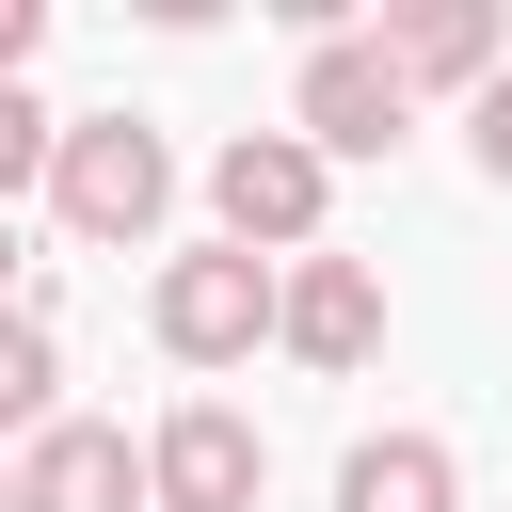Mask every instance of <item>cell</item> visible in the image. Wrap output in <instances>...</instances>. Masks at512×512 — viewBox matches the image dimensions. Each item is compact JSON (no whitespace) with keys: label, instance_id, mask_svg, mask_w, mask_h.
<instances>
[{"label":"cell","instance_id":"obj_1","mask_svg":"<svg viewBox=\"0 0 512 512\" xmlns=\"http://www.w3.org/2000/svg\"><path fill=\"white\" fill-rule=\"evenodd\" d=\"M48 208H64V240L128 256V240H160V208H176V144H160L144 112H80V128L48 144Z\"/></svg>","mask_w":512,"mask_h":512},{"label":"cell","instance_id":"obj_2","mask_svg":"<svg viewBox=\"0 0 512 512\" xmlns=\"http://www.w3.org/2000/svg\"><path fill=\"white\" fill-rule=\"evenodd\" d=\"M208 208H224V240L240 256H320V208H336V160L320 144H288V128H240L224 160H208Z\"/></svg>","mask_w":512,"mask_h":512},{"label":"cell","instance_id":"obj_3","mask_svg":"<svg viewBox=\"0 0 512 512\" xmlns=\"http://www.w3.org/2000/svg\"><path fill=\"white\" fill-rule=\"evenodd\" d=\"M272 256H240V240H192V256H160V288H144V320H160V352L176 368H240L256 336H272Z\"/></svg>","mask_w":512,"mask_h":512},{"label":"cell","instance_id":"obj_4","mask_svg":"<svg viewBox=\"0 0 512 512\" xmlns=\"http://www.w3.org/2000/svg\"><path fill=\"white\" fill-rule=\"evenodd\" d=\"M400 128H416L400 64H384L368 32H320V48H304V96H288V144H320V160H384Z\"/></svg>","mask_w":512,"mask_h":512},{"label":"cell","instance_id":"obj_5","mask_svg":"<svg viewBox=\"0 0 512 512\" xmlns=\"http://www.w3.org/2000/svg\"><path fill=\"white\" fill-rule=\"evenodd\" d=\"M256 480H272V448L240 400H176L144 432V512H256Z\"/></svg>","mask_w":512,"mask_h":512},{"label":"cell","instance_id":"obj_6","mask_svg":"<svg viewBox=\"0 0 512 512\" xmlns=\"http://www.w3.org/2000/svg\"><path fill=\"white\" fill-rule=\"evenodd\" d=\"M272 336H288L304 368H368V352H384V272H368V256H336V240H320V256H288Z\"/></svg>","mask_w":512,"mask_h":512},{"label":"cell","instance_id":"obj_7","mask_svg":"<svg viewBox=\"0 0 512 512\" xmlns=\"http://www.w3.org/2000/svg\"><path fill=\"white\" fill-rule=\"evenodd\" d=\"M368 48L400 64V96H480V80L512 64V16H496V0H400Z\"/></svg>","mask_w":512,"mask_h":512},{"label":"cell","instance_id":"obj_8","mask_svg":"<svg viewBox=\"0 0 512 512\" xmlns=\"http://www.w3.org/2000/svg\"><path fill=\"white\" fill-rule=\"evenodd\" d=\"M16 512H144V448L112 416H48L16 448Z\"/></svg>","mask_w":512,"mask_h":512},{"label":"cell","instance_id":"obj_9","mask_svg":"<svg viewBox=\"0 0 512 512\" xmlns=\"http://www.w3.org/2000/svg\"><path fill=\"white\" fill-rule=\"evenodd\" d=\"M336 512H464V464H448V432H368V448L336 464Z\"/></svg>","mask_w":512,"mask_h":512},{"label":"cell","instance_id":"obj_10","mask_svg":"<svg viewBox=\"0 0 512 512\" xmlns=\"http://www.w3.org/2000/svg\"><path fill=\"white\" fill-rule=\"evenodd\" d=\"M48 384H64V352H48V320H32V304H0V432H16V448H32L48 416H64Z\"/></svg>","mask_w":512,"mask_h":512},{"label":"cell","instance_id":"obj_11","mask_svg":"<svg viewBox=\"0 0 512 512\" xmlns=\"http://www.w3.org/2000/svg\"><path fill=\"white\" fill-rule=\"evenodd\" d=\"M48 144H64V112H32V80H0V208L48 192Z\"/></svg>","mask_w":512,"mask_h":512},{"label":"cell","instance_id":"obj_12","mask_svg":"<svg viewBox=\"0 0 512 512\" xmlns=\"http://www.w3.org/2000/svg\"><path fill=\"white\" fill-rule=\"evenodd\" d=\"M464 144H480V176H496V192H512V64H496V80H480V96H464Z\"/></svg>","mask_w":512,"mask_h":512},{"label":"cell","instance_id":"obj_13","mask_svg":"<svg viewBox=\"0 0 512 512\" xmlns=\"http://www.w3.org/2000/svg\"><path fill=\"white\" fill-rule=\"evenodd\" d=\"M32 48H48V0H0V80H16Z\"/></svg>","mask_w":512,"mask_h":512},{"label":"cell","instance_id":"obj_14","mask_svg":"<svg viewBox=\"0 0 512 512\" xmlns=\"http://www.w3.org/2000/svg\"><path fill=\"white\" fill-rule=\"evenodd\" d=\"M0 256H16V208H0Z\"/></svg>","mask_w":512,"mask_h":512},{"label":"cell","instance_id":"obj_15","mask_svg":"<svg viewBox=\"0 0 512 512\" xmlns=\"http://www.w3.org/2000/svg\"><path fill=\"white\" fill-rule=\"evenodd\" d=\"M0 512H16V464H0Z\"/></svg>","mask_w":512,"mask_h":512}]
</instances>
